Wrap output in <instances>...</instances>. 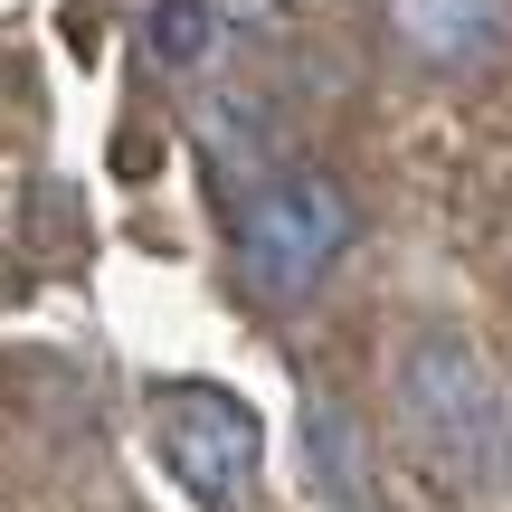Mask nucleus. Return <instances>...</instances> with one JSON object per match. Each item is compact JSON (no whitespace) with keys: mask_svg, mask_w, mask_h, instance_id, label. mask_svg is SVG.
<instances>
[{"mask_svg":"<svg viewBox=\"0 0 512 512\" xmlns=\"http://www.w3.org/2000/svg\"><path fill=\"white\" fill-rule=\"evenodd\" d=\"M399 427H408V456L456 494L512 484V399L456 332H418L399 351Z\"/></svg>","mask_w":512,"mask_h":512,"instance_id":"1","label":"nucleus"},{"mask_svg":"<svg viewBox=\"0 0 512 512\" xmlns=\"http://www.w3.org/2000/svg\"><path fill=\"white\" fill-rule=\"evenodd\" d=\"M228 200V238H238V266L266 304H304V294L332 285V266L351 256V200L332 171L313 162H266L247 181L219 190Z\"/></svg>","mask_w":512,"mask_h":512,"instance_id":"2","label":"nucleus"},{"mask_svg":"<svg viewBox=\"0 0 512 512\" xmlns=\"http://www.w3.org/2000/svg\"><path fill=\"white\" fill-rule=\"evenodd\" d=\"M162 465L190 484V503L209 512H247L266 437H256V408L228 389H162Z\"/></svg>","mask_w":512,"mask_h":512,"instance_id":"3","label":"nucleus"},{"mask_svg":"<svg viewBox=\"0 0 512 512\" xmlns=\"http://www.w3.org/2000/svg\"><path fill=\"white\" fill-rule=\"evenodd\" d=\"M389 38L418 67H484L512 48V0H389Z\"/></svg>","mask_w":512,"mask_h":512,"instance_id":"4","label":"nucleus"},{"mask_svg":"<svg viewBox=\"0 0 512 512\" xmlns=\"http://www.w3.org/2000/svg\"><path fill=\"white\" fill-rule=\"evenodd\" d=\"M219 19H228V0H152L143 10V57L152 67H200V57H219Z\"/></svg>","mask_w":512,"mask_h":512,"instance_id":"5","label":"nucleus"},{"mask_svg":"<svg viewBox=\"0 0 512 512\" xmlns=\"http://www.w3.org/2000/svg\"><path fill=\"white\" fill-rule=\"evenodd\" d=\"M304 437H313V465H323V494L361 512V503H370V484H361V437L342 427V408L313 399V408H304Z\"/></svg>","mask_w":512,"mask_h":512,"instance_id":"6","label":"nucleus"}]
</instances>
